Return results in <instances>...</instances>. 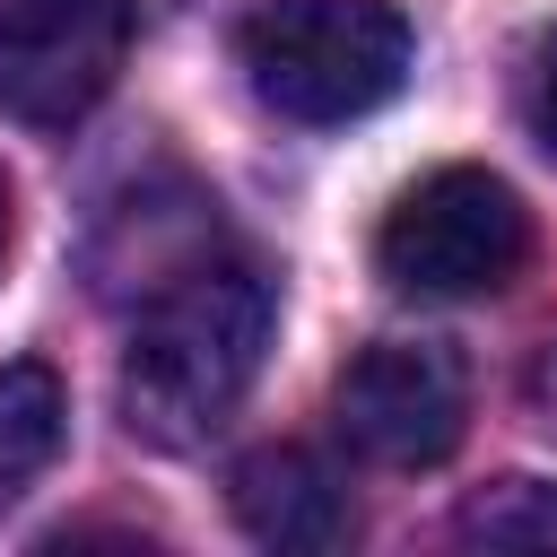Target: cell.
<instances>
[{"mask_svg":"<svg viewBox=\"0 0 557 557\" xmlns=\"http://www.w3.org/2000/svg\"><path fill=\"white\" fill-rule=\"evenodd\" d=\"M244 78L287 122H357L409 78V17L392 0H261L244 17Z\"/></svg>","mask_w":557,"mask_h":557,"instance_id":"7a4b0ae2","label":"cell"},{"mask_svg":"<svg viewBox=\"0 0 557 557\" xmlns=\"http://www.w3.org/2000/svg\"><path fill=\"white\" fill-rule=\"evenodd\" d=\"M339 435L383 470H426L470 426V374L435 339H374L339 374Z\"/></svg>","mask_w":557,"mask_h":557,"instance_id":"5b68a950","label":"cell"},{"mask_svg":"<svg viewBox=\"0 0 557 557\" xmlns=\"http://www.w3.org/2000/svg\"><path fill=\"white\" fill-rule=\"evenodd\" d=\"M453 540H470V548H557V487L496 479L453 513Z\"/></svg>","mask_w":557,"mask_h":557,"instance_id":"ba28073f","label":"cell"},{"mask_svg":"<svg viewBox=\"0 0 557 557\" xmlns=\"http://www.w3.org/2000/svg\"><path fill=\"white\" fill-rule=\"evenodd\" d=\"M235 522L261 548H348L357 540V505L339 487V470L305 444H270L235 470Z\"/></svg>","mask_w":557,"mask_h":557,"instance_id":"8992f818","label":"cell"},{"mask_svg":"<svg viewBox=\"0 0 557 557\" xmlns=\"http://www.w3.org/2000/svg\"><path fill=\"white\" fill-rule=\"evenodd\" d=\"M531 261V209L487 165H444L409 183L374 226V270L400 296H487Z\"/></svg>","mask_w":557,"mask_h":557,"instance_id":"3957f363","label":"cell"},{"mask_svg":"<svg viewBox=\"0 0 557 557\" xmlns=\"http://www.w3.org/2000/svg\"><path fill=\"white\" fill-rule=\"evenodd\" d=\"M61 426H70V400H61V374L52 366H0V513L52 470L61 453Z\"/></svg>","mask_w":557,"mask_h":557,"instance_id":"52a82bcc","label":"cell"},{"mask_svg":"<svg viewBox=\"0 0 557 557\" xmlns=\"http://www.w3.org/2000/svg\"><path fill=\"white\" fill-rule=\"evenodd\" d=\"M522 122H531V139L557 157V26L531 35V61H522Z\"/></svg>","mask_w":557,"mask_h":557,"instance_id":"9c48e42d","label":"cell"},{"mask_svg":"<svg viewBox=\"0 0 557 557\" xmlns=\"http://www.w3.org/2000/svg\"><path fill=\"white\" fill-rule=\"evenodd\" d=\"M270 322H278V296L252 261L200 252V261L165 270V287L148 296V313L131 331V366H122L131 435H148L165 453L218 435L270 357Z\"/></svg>","mask_w":557,"mask_h":557,"instance_id":"6da1fadb","label":"cell"},{"mask_svg":"<svg viewBox=\"0 0 557 557\" xmlns=\"http://www.w3.org/2000/svg\"><path fill=\"white\" fill-rule=\"evenodd\" d=\"M9 226H17V218H9V183H0V261H9Z\"/></svg>","mask_w":557,"mask_h":557,"instance_id":"8fae6325","label":"cell"},{"mask_svg":"<svg viewBox=\"0 0 557 557\" xmlns=\"http://www.w3.org/2000/svg\"><path fill=\"white\" fill-rule=\"evenodd\" d=\"M531 409H540V426L557 435V348L540 357V374H531Z\"/></svg>","mask_w":557,"mask_h":557,"instance_id":"30bf717a","label":"cell"},{"mask_svg":"<svg viewBox=\"0 0 557 557\" xmlns=\"http://www.w3.org/2000/svg\"><path fill=\"white\" fill-rule=\"evenodd\" d=\"M131 52V0H0V113L70 131Z\"/></svg>","mask_w":557,"mask_h":557,"instance_id":"277c9868","label":"cell"}]
</instances>
